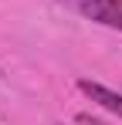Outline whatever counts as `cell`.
<instances>
[{
	"mask_svg": "<svg viewBox=\"0 0 122 125\" xmlns=\"http://www.w3.org/2000/svg\"><path fill=\"white\" fill-rule=\"evenodd\" d=\"M61 3L71 7L75 14H81L85 21L122 31V0H61Z\"/></svg>",
	"mask_w": 122,
	"mask_h": 125,
	"instance_id": "1",
	"label": "cell"
},
{
	"mask_svg": "<svg viewBox=\"0 0 122 125\" xmlns=\"http://www.w3.org/2000/svg\"><path fill=\"white\" fill-rule=\"evenodd\" d=\"M78 88H81L95 105L109 108L112 115H119V118H122V95H119V91H112V88H105V84H98V81H88V78H81Z\"/></svg>",
	"mask_w": 122,
	"mask_h": 125,
	"instance_id": "2",
	"label": "cell"
}]
</instances>
